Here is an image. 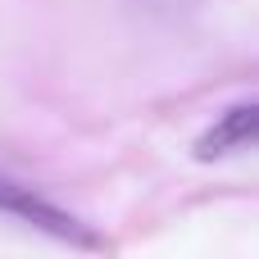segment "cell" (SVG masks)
Returning a JSON list of instances; mask_svg holds the SVG:
<instances>
[{"label":"cell","mask_w":259,"mask_h":259,"mask_svg":"<svg viewBox=\"0 0 259 259\" xmlns=\"http://www.w3.org/2000/svg\"><path fill=\"white\" fill-rule=\"evenodd\" d=\"M0 214L14 219V223H23V228H32V232H41V237H55L64 246H82V250L100 246L82 219H73L64 205H55L46 191L18 182L14 173H0Z\"/></svg>","instance_id":"1"},{"label":"cell","mask_w":259,"mask_h":259,"mask_svg":"<svg viewBox=\"0 0 259 259\" xmlns=\"http://www.w3.org/2000/svg\"><path fill=\"white\" fill-rule=\"evenodd\" d=\"M259 132V109L250 100L232 105L228 114H219V123L200 137V159H228V155H246L255 146Z\"/></svg>","instance_id":"2"}]
</instances>
